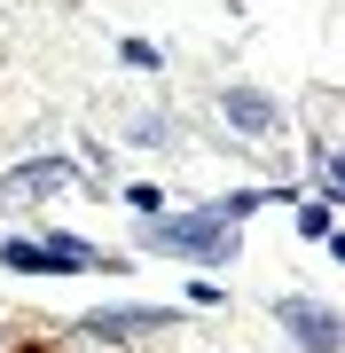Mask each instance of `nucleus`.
I'll use <instances>...</instances> for the list:
<instances>
[{
  "mask_svg": "<svg viewBox=\"0 0 345 353\" xmlns=\"http://www.w3.org/2000/svg\"><path fill=\"white\" fill-rule=\"evenodd\" d=\"M0 267H24V275H87L103 267V252L79 236H8L0 243Z\"/></svg>",
  "mask_w": 345,
  "mask_h": 353,
  "instance_id": "nucleus-2",
  "label": "nucleus"
},
{
  "mask_svg": "<svg viewBox=\"0 0 345 353\" xmlns=\"http://www.w3.org/2000/svg\"><path fill=\"white\" fill-rule=\"evenodd\" d=\"M63 189H71V165L63 157H32L16 173H0V212H39V204H55Z\"/></svg>",
  "mask_w": 345,
  "mask_h": 353,
  "instance_id": "nucleus-3",
  "label": "nucleus"
},
{
  "mask_svg": "<svg viewBox=\"0 0 345 353\" xmlns=\"http://www.w3.org/2000/svg\"><path fill=\"white\" fill-rule=\"evenodd\" d=\"M141 243H149V252L205 259V267H228V259H236V220L220 212V204H196V212H180V220L149 212V220H141Z\"/></svg>",
  "mask_w": 345,
  "mask_h": 353,
  "instance_id": "nucleus-1",
  "label": "nucleus"
},
{
  "mask_svg": "<svg viewBox=\"0 0 345 353\" xmlns=\"http://www.w3.org/2000/svg\"><path fill=\"white\" fill-rule=\"evenodd\" d=\"M134 141H141V150H165L173 126H165V118H134Z\"/></svg>",
  "mask_w": 345,
  "mask_h": 353,
  "instance_id": "nucleus-7",
  "label": "nucleus"
},
{
  "mask_svg": "<svg viewBox=\"0 0 345 353\" xmlns=\"http://www.w3.org/2000/svg\"><path fill=\"white\" fill-rule=\"evenodd\" d=\"M314 189H322V204H337V189H345L337 181V150H314Z\"/></svg>",
  "mask_w": 345,
  "mask_h": 353,
  "instance_id": "nucleus-6",
  "label": "nucleus"
},
{
  "mask_svg": "<svg viewBox=\"0 0 345 353\" xmlns=\"http://www.w3.org/2000/svg\"><path fill=\"white\" fill-rule=\"evenodd\" d=\"M298 228H306V236H337V212H330V204H306V212H298Z\"/></svg>",
  "mask_w": 345,
  "mask_h": 353,
  "instance_id": "nucleus-8",
  "label": "nucleus"
},
{
  "mask_svg": "<svg viewBox=\"0 0 345 353\" xmlns=\"http://www.w3.org/2000/svg\"><path fill=\"white\" fill-rule=\"evenodd\" d=\"M275 314H282V330H291L306 353H337V314H330V306H314V299H282Z\"/></svg>",
  "mask_w": 345,
  "mask_h": 353,
  "instance_id": "nucleus-4",
  "label": "nucleus"
},
{
  "mask_svg": "<svg viewBox=\"0 0 345 353\" xmlns=\"http://www.w3.org/2000/svg\"><path fill=\"white\" fill-rule=\"evenodd\" d=\"M220 110H228V126H243V134H275V94H259V87H228L220 94Z\"/></svg>",
  "mask_w": 345,
  "mask_h": 353,
  "instance_id": "nucleus-5",
  "label": "nucleus"
}]
</instances>
